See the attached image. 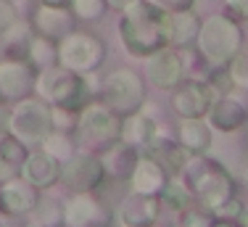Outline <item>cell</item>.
Instances as JSON below:
<instances>
[{
	"label": "cell",
	"mask_w": 248,
	"mask_h": 227,
	"mask_svg": "<svg viewBox=\"0 0 248 227\" xmlns=\"http://www.w3.org/2000/svg\"><path fill=\"white\" fill-rule=\"evenodd\" d=\"M116 37L129 58L143 61L153 50L169 45V14L148 0H140L138 5L119 14Z\"/></svg>",
	"instance_id": "1"
},
{
	"label": "cell",
	"mask_w": 248,
	"mask_h": 227,
	"mask_svg": "<svg viewBox=\"0 0 248 227\" xmlns=\"http://www.w3.org/2000/svg\"><path fill=\"white\" fill-rule=\"evenodd\" d=\"M98 71L77 74V71H69L63 66H50L37 71V80H34V95L45 98L50 106H63L72 111H79L82 106H87L93 98H98Z\"/></svg>",
	"instance_id": "2"
},
{
	"label": "cell",
	"mask_w": 248,
	"mask_h": 227,
	"mask_svg": "<svg viewBox=\"0 0 248 227\" xmlns=\"http://www.w3.org/2000/svg\"><path fill=\"white\" fill-rule=\"evenodd\" d=\"M180 177L190 185L193 195H196V204L203 206L206 211H214L222 201L238 195L235 193L238 185H235L230 169L222 161L206 156V153H193Z\"/></svg>",
	"instance_id": "3"
},
{
	"label": "cell",
	"mask_w": 248,
	"mask_h": 227,
	"mask_svg": "<svg viewBox=\"0 0 248 227\" xmlns=\"http://www.w3.org/2000/svg\"><path fill=\"white\" fill-rule=\"evenodd\" d=\"M196 48L209 66H224L240 48H246L243 24L232 19L227 11L224 14H209L201 21Z\"/></svg>",
	"instance_id": "4"
},
{
	"label": "cell",
	"mask_w": 248,
	"mask_h": 227,
	"mask_svg": "<svg viewBox=\"0 0 248 227\" xmlns=\"http://www.w3.org/2000/svg\"><path fill=\"white\" fill-rule=\"evenodd\" d=\"M74 135L79 148L103 151L111 143L122 140V116L111 106H106L100 98H93L87 106L79 109Z\"/></svg>",
	"instance_id": "5"
},
{
	"label": "cell",
	"mask_w": 248,
	"mask_h": 227,
	"mask_svg": "<svg viewBox=\"0 0 248 227\" xmlns=\"http://www.w3.org/2000/svg\"><path fill=\"white\" fill-rule=\"evenodd\" d=\"M98 98L106 106H111L119 116H127V114L140 111L148 103V82L140 71L129 66H119L100 80Z\"/></svg>",
	"instance_id": "6"
},
{
	"label": "cell",
	"mask_w": 248,
	"mask_h": 227,
	"mask_svg": "<svg viewBox=\"0 0 248 227\" xmlns=\"http://www.w3.org/2000/svg\"><path fill=\"white\" fill-rule=\"evenodd\" d=\"M5 130L19 137L24 146L37 148L43 143V137L53 130L50 103L34 93L16 100V103H11L8 114H5Z\"/></svg>",
	"instance_id": "7"
},
{
	"label": "cell",
	"mask_w": 248,
	"mask_h": 227,
	"mask_svg": "<svg viewBox=\"0 0 248 227\" xmlns=\"http://www.w3.org/2000/svg\"><path fill=\"white\" fill-rule=\"evenodd\" d=\"M106 61V43L93 32L72 29L58 40V66L77 71V74H90L98 71Z\"/></svg>",
	"instance_id": "8"
},
{
	"label": "cell",
	"mask_w": 248,
	"mask_h": 227,
	"mask_svg": "<svg viewBox=\"0 0 248 227\" xmlns=\"http://www.w3.org/2000/svg\"><path fill=\"white\" fill-rule=\"evenodd\" d=\"M106 180L108 175L100 153L90 148H77L74 156L61 164V185H66L72 193H98Z\"/></svg>",
	"instance_id": "9"
},
{
	"label": "cell",
	"mask_w": 248,
	"mask_h": 227,
	"mask_svg": "<svg viewBox=\"0 0 248 227\" xmlns=\"http://www.w3.org/2000/svg\"><path fill=\"white\" fill-rule=\"evenodd\" d=\"M143 71L145 82L161 93H172L182 80H185V64H182L180 48L164 45L153 50L148 58H143Z\"/></svg>",
	"instance_id": "10"
},
{
	"label": "cell",
	"mask_w": 248,
	"mask_h": 227,
	"mask_svg": "<svg viewBox=\"0 0 248 227\" xmlns=\"http://www.w3.org/2000/svg\"><path fill=\"white\" fill-rule=\"evenodd\" d=\"M217 95L206 77H185L172 90V111L180 119H201L209 114Z\"/></svg>",
	"instance_id": "11"
},
{
	"label": "cell",
	"mask_w": 248,
	"mask_h": 227,
	"mask_svg": "<svg viewBox=\"0 0 248 227\" xmlns=\"http://www.w3.org/2000/svg\"><path fill=\"white\" fill-rule=\"evenodd\" d=\"M114 211L98 193H72L63 201V227H111Z\"/></svg>",
	"instance_id": "12"
},
{
	"label": "cell",
	"mask_w": 248,
	"mask_h": 227,
	"mask_svg": "<svg viewBox=\"0 0 248 227\" xmlns=\"http://www.w3.org/2000/svg\"><path fill=\"white\" fill-rule=\"evenodd\" d=\"M37 69L24 56L0 58V103H16L34 93Z\"/></svg>",
	"instance_id": "13"
},
{
	"label": "cell",
	"mask_w": 248,
	"mask_h": 227,
	"mask_svg": "<svg viewBox=\"0 0 248 227\" xmlns=\"http://www.w3.org/2000/svg\"><path fill=\"white\" fill-rule=\"evenodd\" d=\"M164 204L158 195H143L127 190V195L119 201L114 211V225L116 227H151L161 219Z\"/></svg>",
	"instance_id": "14"
},
{
	"label": "cell",
	"mask_w": 248,
	"mask_h": 227,
	"mask_svg": "<svg viewBox=\"0 0 248 227\" xmlns=\"http://www.w3.org/2000/svg\"><path fill=\"white\" fill-rule=\"evenodd\" d=\"M206 122H209L211 130L219 132V135L240 132L248 124V103L235 93H222L214 98L209 114H206Z\"/></svg>",
	"instance_id": "15"
},
{
	"label": "cell",
	"mask_w": 248,
	"mask_h": 227,
	"mask_svg": "<svg viewBox=\"0 0 248 227\" xmlns=\"http://www.w3.org/2000/svg\"><path fill=\"white\" fill-rule=\"evenodd\" d=\"M40 193L43 190H37L21 175L8 177V180L0 182V211L5 217H27L34 209V204H37Z\"/></svg>",
	"instance_id": "16"
},
{
	"label": "cell",
	"mask_w": 248,
	"mask_h": 227,
	"mask_svg": "<svg viewBox=\"0 0 248 227\" xmlns=\"http://www.w3.org/2000/svg\"><path fill=\"white\" fill-rule=\"evenodd\" d=\"M140 153H145V156L156 159L158 164H161L164 169H167V175H169V177H180V175H182V169L187 166V161H190V156H193V153H187L185 148H182L180 143H177V137L164 135V127H161V132L153 137V140H151Z\"/></svg>",
	"instance_id": "17"
},
{
	"label": "cell",
	"mask_w": 248,
	"mask_h": 227,
	"mask_svg": "<svg viewBox=\"0 0 248 227\" xmlns=\"http://www.w3.org/2000/svg\"><path fill=\"white\" fill-rule=\"evenodd\" d=\"M32 24H34V32H37V34H45V37H53V40H61L63 34H69L74 29L77 16L72 14V8H69V5L40 3V5H34Z\"/></svg>",
	"instance_id": "18"
},
{
	"label": "cell",
	"mask_w": 248,
	"mask_h": 227,
	"mask_svg": "<svg viewBox=\"0 0 248 227\" xmlns=\"http://www.w3.org/2000/svg\"><path fill=\"white\" fill-rule=\"evenodd\" d=\"M19 175L24 177L27 182H32L37 190H50L56 188V182L61 180V164H58L56 159H50L48 153L43 151V148H37V151H29L24 164H21Z\"/></svg>",
	"instance_id": "19"
},
{
	"label": "cell",
	"mask_w": 248,
	"mask_h": 227,
	"mask_svg": "<svg viewBox=\"0 0 248 227\" xmlns=\"http://www.w3.org/2000/svg\"><path fill=\"white\" fill-rule=\"evenodd\" d=\"M158 132H161V124H158L156 114H151L148 103L140 111L122 116V140L129 143L132 148H138V151H143Z\"/></svg>",
	"instance_id": "20"
},
{
	"label": "cell",
	"mask_w": 248,
	"mask_h": 227,
	"mask_svg": "<svg viewBox=\"0 0 248 227\" xmlns=\"http://www.w3.org/2000/svg\"><path fill=\"white\" fill-rule=\"evenodd\" d=\"M167 180H169L167 169H164V166L158 164L156 159H151V156H145V153H140L138 161H135L132 175H129V180H127V188L132 190V193L158 195V193H161V188L167 185Z\"/></svg>",
	"instance_id": "21"
},
{
	"label": "cell",
	"mask_w": 248,
	"mask_h": 227,
	"mask_svg": "<svg viewBox=\"0 0 248 227\" xmlns=\"http://www.w3.org/2000/svg\"><path fill=\"white\" fill-rule=\"evenodd\" d=\"M100 153V161H103L106 166V175H108V180H129V175H132L135 169V161H138L140 151L138 148H132L129 143L124 140H116L111 143L108 148H103Z\"/></svg>",
	"instance_id": "22"
},
{
	"label": "cell",
	"mask_w": 248,
	"mask_h": 227,
	"mask_svg": "<svg viewBox=\"0 0 248 227\" xmlns=\"http://www.w3.org/2000/svg\"><path fill=\"white\" fill-rule=\"evenodd\" d=\"M174 137L187 153H209L211 146H214V130H211L209 122H206V116L180 119Z\"/></svg>",
	"instance_id": "23"
},
{
	"label": "cell",
	"mask_w": 248,
	"mask_h": 227,
	"mask_svg": "<svg viewBox=\"0 0 248 227\" xmlns=\"http://www.w3.org/2000/svg\"><path fill=\"white\" fill-rule=\"evenodd\" d=\"M201 16L196 8H182L169 14V45L172 48H193L201 32Z\"/></svg>",
	"instance_id": "24"
},
{
	"label": "cell",
	"mask_w": 248,
	"mask_h": 227,
	"mask_svg": "<svg viewBox=\"0 0 248 227\" xmlns=\"http://www.w3.org/2000/svg\"><path fill=\"white\" fill-rule=\"evenodd\" d=\"M34 37V24L32 19H16L14 24L0 32V40H3V48L8 50V56H24L27 58V48Z\"/></svg>",
	"instance_id": "25"
},
{
	"label": "cell",
	"mask_w": 248,
	"mask_h": 227,
	"mask_svg": "<svg viewBox=\"0 0 248 227\" xmlns=\"http://www.w3.org/2000/svg\"><path fill=\"white\" fill-rule=\"evenodd\" d=\"M158 198H161L164 209L172 211V214H180V211H185L187 206L196 204V195H193L190 185L182 180V177H169L167 185L161 188V193H158Z\"/></svg>",
	"instance_id": "26"
},
{
	"label": "cell",
	"mask_w": 248,
	"mask_h": 227,
	"mask_svg": "<svg viewBox=\"0 0 248 227\" xmlns=\"http://www.w3.org/2000/svg\"><path fill=\"white\" fill-rule=\"evenodd\" d=\"M27 61L37 71L58 66V40L34 32L32 43H29V48H27Z\"/></svg>",
	"instance_id": "27"
},
{
	"label": "cell",
	"mask_w": 248,
	"mask_h": 227,
	"mask_svg": "<svg viewBox=\"0 0 248 227\" xmlns=\"http://www.w3.org/2000/svg\"><path fill=\"white\" fill-rule=\"evenodd\" d=\"M27 217L32 219V222L43 225V227H63V201L40 193L37 204H34V209Z\"/></svg>",
	"instance_id": "28"
},
{
	"label": "cell",
	"mask_w": 248,
	"mask_h": 227,
	"mask_svg": "<svg viewBox=\"0 0 248 227\" xmlns=\"http://www.w3.org/2000/svg\"><path fill=\"white\" fill-rule=\"evenodd\" d=\"M37 148H43L50 159H56L58 164H63L66 159H72L77 153V140L72 137V132H61V130H50L48 135L43 137Z\"/></svg>",
	"instance_id": "29"
},
{
	"label": "cell",
	"mask_w": 248,
	"mask_h": 227,
	"mask_svg": "<svg viewBox=\"0 0 248 227\" xmlns=\"http://www.w3.org/2000/svg\"><path fill=\"white\" fill-rule=\"evenodd\" d=\"M69 8L77 16V21H100L103 14L108 11L106 0H69Z\"/></svg>",
	"instance_id": "30"
},
{
	"label": "cell",
	"mask_w": 248,
	"mask_h": 227,
	"mask_svg": "<svg viewBox=\"0 0 248 227\" xmlns=\"http://www.w3.org/2000/svg\"><path fill=\"white\" fill-rule=\"evenodd\" d=\"M227 71H230V77H232L235 90L248 93V48H240V50L230 58Z\"/></svg>",
	"instance_id": "31"
},
{
	"label": "cell",
	"mask_w": 248,
	"mask_h": 227,
	"mask_svg": "<svg viewBox=\"0 0 248 227\" xmlns=\"http://www.w3.org/2000/svg\"><path fill=\"white\" fill-rule=\"evenodd\" d=\"M211 222H214V217L203 206H187L185 211L174 214L172 227H211Z\"/></svg>",
	"instance_id": "32"
},
{
	"label": "cell",
	"mask_w": 248,
	"mask_h": 227,
	"mask_svg": "<svg viewBox=\"0 0 248 227\" xmlns=\"http://www.w3.org/2000/svg\"><path fill=\"white\" fill-rule=\"evenodd\" d=\"M77 116L79 111L63 109V106H50V119H53V130H61V132H72L77 130Z\"/></svg>",
	"instance_id": "33"
},
{
	"label": "cell",
	"mask_w": 248,
	"mask_h": 227,
	"mask_svg": "<svg viewBox=\"0 0 248 227\" xmlns=\"http://www.w3.org/2000/svg\"><path fill=\"white\" fill-rule=\"evenodd\" d=\"M206 80L211 82V87H214L219 95L222 93H238L235 85H232V77H230V71H227V64H224V66H209Z\"/></svg>",
	"instance_id": "34"
},
{
	"label": "cell",
	"mask_w": 248,
	"mask_h": 227,
	"mask_svg": "<svg viewBox=\"0 0 248 227\" xmlns=\"http://www.w3.org/2000/svg\"><path fill=\"white\" fill-rule=\"evenodd\" d=\"M243 209H246V204L238 198V195H232V198L222 201V204L211 211V217L214 219H240L243 217Z\"/></svg>",
	"instance_id": "35"
},
{
	"label": "cell",
	"mask_w": 248,
	"mask_h": 227,
	"mask_svg": "<svg viewBox=\"0 0 248 227\" xmlns=\"http://www.w3.org/2000/svg\"><path fill=\"white\" fill-rule=\"evenodd\" d=\"M16 19H19V8L14 5V0H0V32Z\"/></svg>",
	"instance_id": "36"
},
{
	"label": "cell",
	"mask_w": 248,
	"mask_h": 227,
	"mask_svg": "<svg viewBox=\"0 0 248 227\" xmlns=\"http://www.w3.org/2000/svg\"><path fill=\"white\" fill-rule=\"evenodd\" d=\"M153 3L156 8L167 11V14H172V11H182V8H196V0H148Z\"/></svg>",
	"instance_id": "37"
},
{
	"label": "cell",
	"mask_w": 248,
	"mask_h": 227,
	"mask_svg": "<svg viewBox=\"0 0 248 227\" xmlns=\"http://www.w3.org/2000/svg\"><path fill=\"white\" fill-rule=\"evenodd\" d=\"M224 5H227V14L240 24L248 19V0H224Z\"/></svg>",
	"instance_id": "38"
},
{
	"label": "cell",
	"mask_w": 248,
	"mask_h": 227,
	"mask_svg": "<svg viewBox=\"0 0 248 227\" xmlns=\"http://www.w3.org/2000/svg\"><path fill=\"white\" fill-rule=\"evenodd\" d=\"M16 175H19V169H16V166H11L8 161L3 159V153H0V182L8 180V177H16Z\"/></svg>",
	"instance_id": "39"
},
{
	"label": "cell",
	"mask_w": 248,
	"mask_h": 227,
	"mask_svg": "<svg viewBox=\"0 0 248 227\" xmlns=\"http://www.w3.org/2000/svg\"><path fill=\"white\" fill-rule=\"evenodd\" d=\"M106 3H108V8H114V11H127V8H132V5H138L140 0H106Z\"/></svg>",
	"instance_id": "40"
},
{
	"label": "cell",
	"mask_w": 248,
	"mask_h": 227,
	"mask_svg": "<svg viewBox=\"0 0 248 227\" xmlns=\"http://www.w3.org/2000/svg\"><path fill=\"white\" fill-rule=\"evenodd\" d=\"M211 227H243V225H240L238 219H214Z\"/></svg>",
	"instance_id": "41"
},
{
	"label": "cell",
	"mask_w": 248,
	"mask_h": 227,
	"mask_svg": "<svg viewBox=\"0 0 248 227\" xmlns=\"http://www.w3.org/2000/svg\"><path fill=\"white\" fill-rule=\"evenodd\" d=\"M40 3H50V5H69V0H40Z\"/></svg>",
	"instance_id": "42"
},
{
	"label": "cell",
	"mask_w": 248,
	"mask_h": 227,
	"mask_svg": "<svg viewBox=\"0 0 248 227\" xmlns=\"http://www.w3.org/2000/svg\"><path fill=\"white\" fill-rule=\"evenodd\" d=\"M238 222H240V225H243V227H248V206L243 209V217H240V219H238Z\"/></svg>",
	"instance_id": "43"
},
{
	"label": "cell",
	"mask_w": 248,
	"mask_h": 227,
	"mask_svg": "<svg viewBox=\"0 0 248 227\" xmlns=\"http://www.w3.org/2000/svg\"><path fill=\"white\" fill-rule=\"evenodd\" d=\"M243 32H246V40H248V19L243 21Z\"/></svg>",
	"instance_id": "44"
},
{
	"label": "cell",
	"mask_w": 248,
	"mask_h": 227,
	"mask_svg": "<svg viewBox=\"0 0 248 227\" xmlns=\"http://www.w3.org/2000/svg\"><path fill=\"white\" fill-rule=\"evenodd\" d=\"M27 227H43V225H37V222H32V219H29V222H27Z\"/></svg>",
	"instance_id": "45"
},
{
	"label": "cell",
	"mask_w": 248,
	"mask_h": 227,
	"mask_svg": "<svg viewBox=\"0 0 248 227\" xmlns=\"http://www.w3.org/2000/svg\"><path fill=\"white\" fill-rule=\"evenodd\" d=\"M151 227H161V225H158V222H156V225H151Z\"/></svg>",
	"instance_id": "46"
}]
</instances>
